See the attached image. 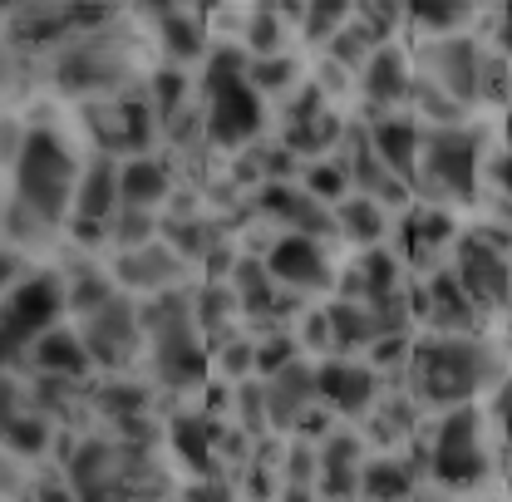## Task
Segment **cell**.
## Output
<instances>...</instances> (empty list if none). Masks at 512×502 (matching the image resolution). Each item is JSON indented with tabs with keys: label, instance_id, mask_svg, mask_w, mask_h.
I'll use <instances>...</instances> for the list:
<instances>
[{
	"label": "cell",
	"instance_id": "1",
	"mask_svg": "<svg viewBox=\"0 0 512 502\" xmlns=\"http://www.w3.org/2000/svg\"><path fill=\"white\" fill-rule=\"evenodd\" d=\"M503 384V360L478 335H424L409 350V389L419 404L463 409L478 389Z\"/></svg>",
	"mask_w": 512,
	"mask_h": 502
},
{
	"label": "cell",
	"instance_id": "2",
	"mask_svg": "<svg viewBox=\"0 0 512 502\" xmlns=\"http://www.w3.org/2000/svg\"><path fill=\"white\" fill-rule=\"evenodd\" d=\"M74 192V153L50 124H35L15 153V202L35 212L45 227H55L74 207Z\"/></svg>",
	"mask_w": 512,
	"mask_h": 502
},
{
	"label": "cell",
	"instance_id": "3",
	"mask_svg": "<svg viewBox=\"0 0 512 502\" xmlns=\"http://www.w3.org/2000/svg\"><path fill=\"white\" fill-rule=\"evenodd\" d=\"M478 168H483V133L478 128L468 124L429 128L424 143H419V178H414V188H424L429 197L473 202Z\"/></svg>",
	"mask_w": 512,
	"mask_h": 502
},
{
	"label": "cell",
	"instance_id": "4",
	"mask_svg": "<svg viewBox=\"0 0 512 502\" xmlns=\"http://www.w3.org/2000/svg\"><path fill=\"white\" fill-rule=\"evenodd\" d=\"M128 74H133L128 50L114 35H104V30L99 35H84V40H69L60 55H55V84H60L64 94H74V99H89V104H94V94L119 99Z\"/></svg>",
	"mask_w": 512,
	"mask_h": 502
},
{
	"label": "cell",
	"instance_id": "5",
	"mask_svg": "<svg viewBox=\"0 0 512 502\" xmlns=\"http://www.w3.org/2000/svg\"><path fill=\"white\" fill-rule=\"evenodd\" d=\"M64 306H69V291H64V281L55 271H35L30 281H20V286L10 291V301H5V350H10L15 365H20V355L35 350L50 330H60L55 320H60Z\"/></svg>",
	"mask_w": 512,
	"mask_h": 502
},
{
	"label": "cell",
	"instance_id": "6",
	"mask_svg": "<svg viewBox=\"0 0 512 502\" xmlns=\"http://www.w3.org/2000/svg\"><path fill=\"white\" fill-rule=\"evenodd\" d=\"M434 478L448 488H478L488 478V448H483V419L473 404L448 409L434 429V448H429Z\"/></svg>",
	"mask_w": 512,
	"mask_h": 502
},
{
	"label": "cell",
	"instance_id": "7",
	"mask_svg": "<svg viewBox=\"0 0 512 502\" xmlns=\"http://www.w3.org/2000/svg\"><path fill=\"white\" fill-rule=\"evenodd\" d=\"M84 124H89V133L99 138V153H104V158H114V153L143 158V148L153 143L158 114H153L148 99L119 94V99H104V104H99V99L84 104Z\"/></svg>",
	"mask_w": 512,
	"mask_h": 502
},
{
	"label": "cell",
	"instance_id": "8",
	"mask_svg": "<svg viewBox=\"0 0 512 502\" xmlns=\"http://www.w3.org/2000/svg\"><path fill=\"white\" fill-rule=\"evenodd\" d=\"M79 340L89 350L94 365L104 370H124L128 360L138 355V340H143V320H138V306L114 296L104 311H94L89 320H79Z\"/></svg>",
	"mask_w": 512,
	"mask_h": 502
},
{
	"label": "cell",
	"instance_id": "9",
	"mask_svg": "<svg viewBox=\"0 0 512 502\" xmlns=\"http://www.w3.org/2000/svg\"><path fill=\"white\" fill-rule=\"evenodd\" d=\"M419 64H424L419 74H429L434 84H444L463 109L483 99V69H488V55H483L473 40H458V35L429 40V45L419 50Z\"/></svg>",
	"mask_w": 512,
	"mask_h": 502
},
{
	"label": "cell",
	"instance_id": "10",
	"mask_svg": "<svg viewBox=\"0 0 512 502\" xmlns=\"http://www.w3.org/2000/svg\"><path fill=\"white\" fill-rule=\"evenodd\" d=\"M261 94H256L247 79H232V84H217L207 89V138L217 148H242L261 133Z\"/></svg>",
	"mask_w": 512,
	"mask_h": 502
},
{
	"label": "cell",
	"instance_id": "11",
	"mask_svg": "<svg viewBox=\"0 0 512 502\" xmlns=\"http://www.w3.org/2000/svg\"><path fill=\"white\" fill-rule=\"evenodd\" d=\"M458 286L468 291L473 306H503L512 301V266L498 247H488L478 232H468L458 242V266H453Z\"/></svg>",
	"mask_w": 512,
	"mask_h": 502
},
{
	"label": "cell",
	"instance_id": "12",
	"mask_svg": "<svg viewBox=\"0 0 512 502\" xmlns=\"http://www.w3.org/2000/svg\"><path fill=\"white\" fill-rule=\"evenodd\" d=\"M316 394L335 414H370L375 394H380V379H375L370 365H355V360H320Z\"/></svg>",
	"mask_w": 512,
	"mask_h": 502
},
{
	"label": "cell",
	"instance_id": "13",
	"mask_svg": "<svg viewBox=\"0 0 512 502\" xmlns=\"http://www.w3.org/2000/svg\"><path fill=\"white\" fill-rule=\"evenodd\" d=\"M266 271H271V281L286 286V291H320V286L335 281L325 251H320L311 237H281V242H271Z\"/></svg>",
	"mask_w": 512,
	"mask_h": 502
},
{
	"label": "cell",
	"instance_id": "14",
	"mask_svg": "<svg viewBox=\"0 0 512 502\" xmlns=\"http://www.w3.org/2000/svg\"><path fill=\"white\" fill-rule=\"evenodd\" d=\"M419 315L434 325V335H478V325H483V315L468 301V291L458 286L453 271L429 276V286L419 291Z\"/></svg>",
	"mask_w": 512,
	"mask_h": 502
},
{
	"label": "cell",
	"instance_id": "15",
	"mask_svg": "<svg viewBox=\"0 0 512 502\" xmlns=\"http://www.w3.org/2000/svg\"><path fill=\"white\" fill-rule=\"evenodd\" d=\"M419 143H424V133H419L414 119H404V114H375L370 148H375V158L399 183H414L419 178Z\"/></svg>",
	"mask_w": 512,
	"mask_h": 502
},
{
	"label": "cell",
	"instance_id": "16",
	"mask_svg": "<svg viewBox=\"0 0 512 502\" xmlns=\"http://www.w3.org/2000/svg\"><path fill=\"white\" fill-rule=\"evenodd\" d=\"M183 266H188V261L168 247V242H148V247H138V251H124L119 266H114V276H119L124 286H143V291L163 296V291H178Z\"/></svg>",
	"mask_w": 512,
	"mask_h": 502
},
{
	"label": "cell",
	"instance_id": "17",
	"mask_svg": "<svg viewBox=\"0 0 512 502\" xmlns=\"http://www.w3.org/2000/svg\"><path fill=\"white\" fill-rule=\"evenodd\" d=\"M360 89H365V99H370V109H375V114H394V104H404V99H409V89H414L409 55H404V50H394V45H380V50H375V60L365 64V74H360Z\"/></svg>",
	"mask_w": 512,
	"mask_h": 502
},
{
	"label": "cell",
	"instance_id": "18",
	"mask_svg": "<svg viewBox=\"0 0 512 502\" xmlns=\"http://www.w3.org/2000/svg\"><path fill=\"white\" fill-rule=\"evenodd\" d=\"M119 163L114 158H89V168L79 173V192H74V217L79 222H99V227H109L114 222V212L124 207V197H119Z\"/></svg>",
	"mask_w": 512,
	"mask_h": 502
},
{
	"label": "cell",
	"instance_id": "19",
	"mask_svg": "<svg viewBox=\"0 0 512 502\" xmlns=\"http://www.w3.org/2000/svg\"><path fill=\"white\" fill-rule=\"evenodd\" d=\"M261 389H266V419L281 424V429H291V424H301V419L311 414V404H316V365L296 360L291 370L266 379Z\"/></svg>",
	"mask_w": 512,
	"mask_h": 502
},
{
	"label": "cell",
	"instance_id": "20",
	"mask_svg": "<svg viewBox=\"0 0 512 502\" xmlns=\"http://www.w3.org/2000/svg\"><path fill=\"white\" fill-rule=\"evenodd\" d=\"M30 365H35V375L84 379L94 360H89V350H84V340H79L74 330H50V335L30 350Z\"/></svg>",
	"mask_w": 512,
	"mask_h": 502
},
{
	"label": "cell",
	"instance_id": "21",
	"mask_svg": "<svg viewBox=\"0 0 512 502\" xmlns=\"http://www.w3.org/2000/svg\"><path fill=\"white\" fill-rule=\"evenodd\" d=\"M173 188V178H168V168L158 163V158H128L124 173H119V197H124V207H158L163 197Z\"/></svg>",
	"mask_w": 512,
	"mask_h": 502
},
{
	"label": "cell",
	"instance_id": "22",
	"mask_svg": "<svg viewBox=\"0 0 512 502\" xmlns=\"http://www.w3.org/2000/svg\"><path fill=\"white\" fill-rule=\"evenodd\" d=\"M325 315H330V340H335V350H355V345H375V340H384L375 311L360 306V301H330Z\"/></svg>",
	"mask_w": 512,
	"mask_h": 502
},
{
	"label": "cell",
	"instance_id": "23",
	"mask_svg": "<svg viewBox=\"0 0 512 502\" xmlns=\"http://www.w3.org/2000/svg\"><path fill=\"white\" fill-rule=\"evenodd\" d=\"M414 493V473H409V463H399V458H370L365 468H360V498L370 502H409Z\"/></svg>",
	"mask_w": 512,
	"mask_h": 502
},
{
	"label": "cell",
	"instance_id": "24",
	"mask_svg": "<svg viewBox=\"0 0 512 502\" xmlns=\"http://www.w3.org/2000/svg\"><path fill=\"white\" fill-rule=\"evenodd\" d=\"M340 138H345V124H340L335 114H316V119H306V124H286L281 148L296 153V158H316V163H325V153L340 148Z\"/></svg>",
	"mask_w": 512,
	"mask_h": 502
},
{
	"label": "cell",
	"instance_id": "25",
	"mask_svg": "<svg viewBox=\"0 0 512 502\" xmlns=\"http://www.w3.org/2000/svg\"><path fill=\"white\" fill-rule=\"evenodd\" d=\"M163 232H168V247L178 251L183 261H207V256H217L222 251V227L212 222V217H183V222H173V217H163Z\"/></svg>",
	"mask_w": 512,
	"mask_h": 502
},
{
	"label": "cell",
	"instance_id": "26",
	"mask_svg": "<svg viewBox=\"0 0 512 502\" xmlns=\"http://www.w3.org/2000/svg\"><path fill=\"white\" fill-rule=\"evenodd\" d=\"M335 227H340V237H350V242H360V247H375V242L384 237L380 202H370V197L350 192V197L335 207Z\"/></svg>",
	"mask_w": 512,
	"mask_h": 502
},
{
	"label": "cell",
	"instance_id": "27",
	"mask_svg": "<svg viewBox=\"0 0 512 502\" xmlns=\"http://www.w3.org/2000/svg\"><path fill=\"white\" fill-rule=\"evenodd\" d=\"M380 45H389V40H380L360 15H350V25H340V35L330 40V60L340 64V69H350V74H355V69L365 74V64L375 60V50H380Z\"/></svg>",
	"mask_w": 512,
	"mask_h": 502
},
{
	"label": "cell",
	"instance_id": "28",
	"mask_svg": "<svg viewBox=\"0 0 512 502\" xmlns=\"http://www.w3.org/2000/svg\"><path fill=\"white\" fill-rule=\"evenodd\" d=\"M173 443H178V453L188 458L192 468H202V478H212V448H217V429L202 419V414H178L173 419Z\"/></svg>",
	"mask_w": 512,
	"mask_h": 502
},
{
	"label": "cell",
	"instance_id": "29",
	"mask_svg": "<svg viewBox=\"0 0 512 502\" xmlns=\"http://www.w3.org/2000/svg\"><path fill=\"white\" fill-rule=\"evenodd\" d=\"M404 237H409V251H414L419 261H429V256L453 237V217H448L444 207H414L409 222H404Z\"/></svg>",
	"mask_w": 512,
	"mask_h": 502
},
{
	"label": "cell",
	"instance_id": "30",
	"mask_svg": "<svg viewBox=\"0 0 512 502\" xmlns=\"http://www.w3.org/2000/svg\"><path fill=\"white\" fill-rule=\"evenodd\" d=\"M158 25H163V50H168L173 69L197 60V55L207 50V45H202V25H197L192 15H183V10H158Z\"/></svg>",
	"mask_w": 512,
	"mask_h": 502
},
{
	"label": "cell",
	"instance_id": "31",
	"mask_svg": "<svg viewBox=\"0 0 512 502\" xmlns=\"http://www.w3.org/2000/svg\"><path fill=\"white\" fill-rule=\"evenodd\" d=\"M94 404H99V414L104 419H114V424H128V419H143L148 414V389L143 384H119V379H109L99 394H94Z\"/></svg>",
	"mask_w": 512,
	"mask_h": 502
},
{
	"label": "cell",
	"instance_id": "32",
	"mask_svg": "<svg viewBox=\"0 0 512 502\" xmlns=\"http://www.w3.org/2000/svg\"><path fill=\"white\" fill-rule=\"evenodd\" d=\"M114 296H119L114 276H104V271L84 266V271L74 276V286H69V311H79V320H89L94 311H104Z\"/></svg>",
	"mask_w": 512,
	"mask_h": 502
},
{
	"label": "cell",
	"instance_id": "33",
	"mask_svg": "<svg viewBox=\"0 0 512 502\" xmlns=\"http://www.w3.org/2000/svg\"><path fill=\"white\" fill-rule=\"evenodd\" d=\"M409 99L419 104V114H429V119H434V128H448V124H458V119H463V104L448 94L444 84H434L429 74H414Z\"/></svg>",
	"mask_w": 512,
	"mask_h": 502
},
{
	"label": "cell",
	"instance_id": "34",
	"mask_svg": "<svg viewBox=\"0 0 512 502\" xmlns=\"http://www.w3.org/2000/svg\"><path fill=\"white\" fill-rule=\"evenodd\" d=\"M5 443H10L20 458H40V453L50 448V419H45V414H35V409H30V414H20V409H15V414H10V424H5Z\"/></svg>",
	"mask_w": 512,
	"mask_h": 502
},
{
	"label": "cell",
	"instance_id": "35",
	"mask_svg": "<svg viewBox=\"0 0 512 502\" xmlns=\"http://www.w3.org/2000/svg\"><path fill=\"white\" fill-rule=\"evenodd\" d=\"M183 99H188V74H183V69H158L153 84H148V104H153L158 124L163 128L173 124L178 109H183Z\"/></svg>",
	"mask_w": 512,
	"mask_h": 502
},
{
	"label": "cell",
	"instance_id": "36",
	"mask_svg": "<svg viewBox=\"0 0 512 502\" xmlns=\"http://www.w3.org/2000/svg\"><path fill=\"white\" fill-rule=\"evenodd\" d=\"M153 212L148 207H119L114 212V222H109V242L119 247V256L124 251H138V247H148L153 242Z\"/></svg>",
	"mask_w": 512,
	"mask_h": 502
},
{
	"label": "cell",
	"instance_id": "37",
	"mask_svg": "<svg viewBox=\"0 0 512 502\" xmlns=\"http://www.w3.org/2000/svg\"><path fill=\"white\" fill-rule=\"evenodd\" d=\"M296 360H301V340H296V335L276 330V335L256 340V375L261 379H276L281 370H291Z\"/></svg>",
	"mask_w": 512,
	"mask_h": 502
},
{
	"label": "cell",
	"instance_id": "38",
	"mask_svg": "<svg viewBox=\"0 0 512 502\" xmlns=\"http://www.w3.org/2000/svg\"><path fill=\"white\" fill-rule=\"evenodd\" d=\"M247 84L256 94H286L296 84V60L291 55H271V60H252L247 64Z\"/></svg>",
	"mask_w": 512,
	"mask_h": 502
},
{
	"label": "cell",
	"instance_id": "39",
	"mask_svg": "<svg viewBox=\"0 0 512 502\" xmlns=\"http://www.w3.org/2000/svg\"><path fill=\"white\" fill-rule=\"evenodd\" d=\"M247 45H252V60H271V55H281L286 30H281L276 10H252V15H247Z\"/></svg>",
	"mask_w": 512,
	"mask_h": 502
},
{
	"label": "cell",
	"instance_id": "40",
	"mask_svg": "<svg viewBox=\"0 0 512 502\" xmlns=\"http://www.w3.org/2000/svg\"><path fill=\"white\" fill-rule=\"evenodd\" d=\"M306 192L320 197L325 207H340V202L350 197V173H345L340 163H311V168H306Z\"/></svg>",
	"mask_w": 512,
	"mask_h": 502
},
{
	"label": "cell",
	"instance_id": "41",
	"mask_svg": "<svg viewBox=\"0 0 512 502\" xmlns=\"http://www.w3.org/2000/svg\"><path fill=\"white\" fill-rule=\"evenodd\" d=\"M350 5H340V0H325V5H311V10H301V25H306V35L311 40H335L340 35V25H350Z\"/></svg>",
	"mask_w": 512,
	"mask_h": 502
},
{
	"label": "cell",
	"instance_id": "42",
	"mask_svg": "<svg viewBox=\"0 0 512 502\" xmlns=\"http://www.w3.org/2000/svg\"><path fill=\"white\" fill-rule=\"evenodd\" d=\"M409 15H414V25L434 30V40H448V30H458V25L468 20L463 5H419V10H409Z\"/></svg>",
	"mask_w": 512,
	"mask_h": 502
},
{
	"label": "cell",
	"instance_id": "43",
	"mask_svg": "<svg viewBox=\"0 0 512 502\" xmlns=\"http://www.w3.org/2000/svg\"><path fill=\"white\" fill-rule=\"evenodd\" d=\"M237 419H242V434H256L261 424H271L266 419V389L261 384H242L237 389Z\"/></svg>",
	"mask_w": 512,
	"mask_h": 502
},
{
	"label": "cell",
	"instance_id": "44",
	"mask_svg": "<svg viewBox=\"0 0 512 502\" xmlns=\"http://www.w3.org/2000/svg\"><path fill=\"white\" fill-rule=\"evenodd\" d=\"M256 158H261V178L266 183H291L296 178V153H286V148H256Z\"/></svg>",
	"mask_w": 512,
	"mask_h": 502
},
{
	"label": "cell",
	"instance_id": "45",
	"mask_svg": "<svg viewBox=\"0 0 512 502\" xmlns=\"http://www.w3.org/2000/svg\"><path fill=\"white\" fill-rule=\"evenodd\" d=\"M306 350H335V340H330V315L325 311H306L301 315V335H296Z\"/></svg>",
	"mask_w": 512,
	"mask_h": 502
},
{
	"label": "cell",
	"instance_id": "46",
	"mask_svg": "<svg viewBox=\"0 0 512 502\" xmlns=\"http://www.w3.org/2000/svg\"><path fill=\"white\" fill-rule=\"evenodd\" d=\"M222 370H227V375H252L256 370V345L252 340L227 345V350H222Z\"/></svg>",
	"mask_w": 512,
	"mask_h": 502
},
{
	"label": "cell",
	"instance_id": "47",
	"mask_svg": "<svg viewBox=\"0 0 512 502\" xmlns=\"http://www.w3.org/2000/svg\"><path fill=\"white\" fill-rule=\"evenodd\" d=\"M409 350H414V345H409V335H384V340H375V365L389 370V365H399Z\"/></svg>",
	"mask_w": 512,
	"mask_h": 502
},
{
	"label": "cell",
	"instance_id": "48",
	"mask_svg": "<svg viewBox=\"0 0 512 502\" xmlns=\"http://www.w3.org/2000/svg\"><path fill=\"white\" fill-rule=\"evenodd\" d=\"M493 419H498V429H503V439L512 448V375H503L498 394H493Z\"/></svg>",
	"mask_w": 512,
	"mask_h": 502
},
{
	"label": "cell",
	"instance_id": "49",
	"mask_svg": "<svg viewBox=\"0 0 512 502\" xmlns=\"http://www.w3.org/2000/svg\"><path fill=\"white\" fill-rule=\"evenodd\" d=\"M183 502H232V493H227L222 478H202L197 488H188V498Z\"/></svg>",
	"mask_w": 512,
	"mask_h": 502
},
{
	"label": "cell",
	"instance_id": "50",
	"mask_svg": "<svg viewBox=\"0 0 512 502\" xmlns=\"http://www.w3.org/2000/svg\"><path fill=\"white\" fill-rule=\"evenodd\" d=\"M35 502H79V498H74L69 483H40V488H35Z\"/></svg>",
	"mask_w": 512,
	"mask_h": 502
},
{
	"label": "cell",
	"instance_id": "51",
	"mask_svg": "<svg viewBox=\"0 0 512 502\" xmlns=\"http://www.w3.org/2000/svg\"><path fill=\"white\" fill-rule=\"evenodd\" d=\"M247 493H252V498H271V478H266V468H247Z\"/></svg>",
	"mask_w": 512,
	"mask_h": 502
},
{
	"label": "cell",
	"instance_id": "52",
	"mask_svg": "<svg viewBox=\"0 0 512 502\" xmlns=\"http://www.w3.org/2000/svg\"><path fill=\"white\" fill-rule=\"evenodd\" d=\"M493 178H498L503 192H512V153H498V158H493Z\"/></svg>",
	"mask_w": 512,
	"mask_h": 502
},
{
	"label": "cell",
	"instance_id": "53",
	"mask_svg": "<svg viewBox=\"0 0 512 502\" xmlns=\"http://www.w3.org/2000/svg\"><path fill=\"white\" fill-rule=\"evenodd\" d=\"M281 502H316V488H296V483H286V488H281Z\"/></svg>",
	"mask_w": 512,
	"mask_h": 502
},
{
	"label": "cell",
	"instance_id": "54",
	"mask_svg": "<svg viewBox=\"0 0 512 502\" xmlns=\"http://www.w3.org/2000/svg\"><path fill=\"white\" fill-rule=\"evenodd\" d=\"M498 45H503V55H512V10L503 15V30H498Z\"/></svg>",
	"mask_w": 512,
	"mask_h": 502
},
{
	"label": "cell",
	"instance_id": "55",
	"mask_svg": "<svg viewBox=\"0 0 512 502\" xmlns=\"http://www.w3.org/2000/svg\"><path fill=\"white\" fill-rule=\"evenodd\" d=\"M503 128H508V143H512V114H508V124H503Z\"/></svg>",
	"mask_w": 512,
	"mask_h": 502
},
{
	"label": "cell",
	"instance_id": "56",
	"mask_svg": "<svg viewBox=\"0 0 512 502\" xmlns=\"http://www.w3.org/2000/svg\"><path fill=\"white\" fill-rule=\"evenodd\" d=\"M508 493H512V473H508Z\"/></svg>",
	"mask_w": 512,
	"mask_h": 502
},
{
	"label": "cell",
	"instance_id": "57",
	"mask_svg": "<svg viewBox=\"0 0 512 502\" xmlns=\"http://www.w3.org/2000/svg\"><path fill=\"white\" fill-rule=\"evenodd\" d=\"M508 197H512V192H508Z\"/></svg>",
	"mask_w": 512,
	"mask_h": 502
},
{
	"label": "cell",
	"instance_id": "58",
	"mask_svg": "<svg viewBox=\"0 0 512 502\" xmlns=\"http://www.w3.org/2000/svg\"><path fill=\"white\" fill-rule=\"evenodd\" d=\"M508 99H512V94H508Z\"/></svg>",
	"mask_w": 512,
	"mask_h": 502
}]
</instances>
